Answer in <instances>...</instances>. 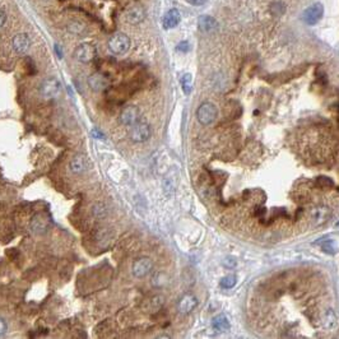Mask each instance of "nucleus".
Returning <instances> with one entry per match:
<instances>
[{
    "instance_id": "obj_1",
    "label": "nucleus",
    "mask_w": 339,
    "mask_h": 339,
    "mask_svg": "<svg viewBox=\"0 0 339 339\" xmlns=\"http://www.w3.org/2000/svg\"><path fill=\"white\" fill-rule=\"evenodd\" d=\"M129 138L134 143H144L151 138V126L143 120H138L135 124L129 126Z\"/></svg>"
},
{
    "instance_id": "obj_2",
    "label": "nucleus",
    "mask_w": 339,
    "mask_h": 339,
    "mask_svg": "<svg viewBox=\"0 0 339 339\" xmlns=\"http://www.w3.org/2000/svg\"><path fill=\"white\" fill-rule=\"evenodd\" d=\"M218 111L212 102H203L196 110V119L201 125H211L216 121Z\"/></svg>"
},
{
    "instance_id": "obj_3",
    "label": "nucleus",
    "mask_w": 339,
    "mask_h": 339,
    "mask_svg": "<svg viewBox=\"0 0 339 339\" xmlns=\"http://www.w3.org/2000/svg\"><path fill=\"white\" fill-rule=\"evenodd\" d=\"M107 46L111 53L115 55H124L130 48V38L124 33H115L110 37Z\"/></svg>"
},
{
    "instance_id": "obj_4",
    "label": "nucleus",
    "mask_w": 339,
    "mask_h": 339,
    "mask_svg": "<svg viewBox=\"0 0 339 339\" xmlns=\"http://www.w3.org/2000/svg\"><path fill=\"white\" fill-rule=\"evenodd\" d=\"M324 15V5L322 3H314L312 5L307 7L306 9L304 10L301 15V19L304 20L306 25L309 26H314L317 25L318 22H320Z\"/></svg>"
},
{
    "instance_id": "obj_5",
    "label": "nucleus",
    "mask_w": 339,
    "mask_h": 339,
    "mask_svg": "<svg viewBox=\"0 0 339 339\" xmlns=\"http://www.w3.org/2000/svg\"><path fill=\"white\" fill-rule=\"evenodd\" d=\"M61 84L59 79L54 78V77H49V78L43 79L42 83L40 84V93L43 98L50 100V98H55L56 96L60 93Z\"/></svg>"
},
{
    "instance_id": "obj_6",
    "label": "nucleus",
    "mask_w": 339,
    "mask_h": 339,
    "mask_svg": "<svg viewBox=\"0 0 339 339\" xmlns=\"http://www.w3.org/2000/svg\"><path fill=\"white\" fill-rule=\"evenodd\" d=\"M74 55H76V59L79 63L88 64L96 59V56H97V49L95 48V45H92V43L89 42L81 43V45L76 49Z\"/></svg>"
},
{
    "instance_id": "obj_7",
    "label": "nucleus",
    "mask_w": 339,
    "mask_h": 339,
    "mask_svg": "<svg viewBox=\"0 0 339 339\" xmlns=\"http://www.w3.org/2000/svg\"><path fill=\"white\" fill-rule=\"evenodd\" d=\"M49 227H50V221H49V218L45 214L36 213L31 218L30 230L33 235H37V236L45 235L49 231Z\"/></svg>"
},
{
    "instance_id": "obj_8",
    "label": "nucleus",
    "mask_w": 339,
    "mask_h": 339,
    "mask_svg": "<svg viewBox=\"0 0 339 339\" xmlns=\"http://www.w3.org/2000/svg\"><path fill=\"white\" fill-rule=\"evenodd\" d=\"M152 269H153V261L147 256L137 259L133 263V266H131V272H133V276L135 278H144L151 273Z\"/></svg>"
},
{
    "instance_id": "obj_9",
    "label": "nucleus",
    "mask_w": 339,
    "mask_h": 339,
    "mask_svg": "<svg viewBox=\"0 0 339 339\" xmlns=\"http://www.w3.org/2000/svg\"><path fill=\"white\" fill-rule=\"evenodd\" d=\"M139 115H141V114H139V108L134 105H129L123 108L119 120H120V123L123 124L124 126H128L129 128V126H131L139 120Z\"/></svg>"
},
{
    "instance_id": "obj_10",
    "label": "nucleus",
    "mask_w": 339,
    "mask_h": 339,
    "mask_svg": "<svg viewBox=\"0 0 339 339\" xmlns=\"http://www.w3.org/2000/svg\"><path fill=\"white\" fill-rule=\"evenodd\" d=\"M88 167H89V161L84 154H76L69 162V170L74 175H82L88 170Z\"/></svg>"
},
{
    "instance_id": "obj_11",
    "label": "nucleus",
    "mask_w": 339,
    "mask_h": 339,
    "mask_svg": "<svg viewBox=\"0 0 339 339\" xmlns=\"http://www.w3.org/2000/svg\"><path fill=\"white\" fill-rule=\"evenodd\" d=\"M88 85L95 92H102V91L107 89L108 85H110V81L105 74L93 73L92 76L88 77Z\"/></svg>"
},
{
    "instance_id": "obj_12",
    "label": "nucleus",
    "mask_w": 339,
    "mask_h": 339,
    "mask_svg": "<svg viewBox=\"0 0 339 339\" xmlns=\"http://www.w3.org/2000/svg\"><path fill=\"white\" fill-rule=\"evenodd\" d=\"M12 48L19 55L27 53L31 48V38L26 33H18L13 37L12 40Z\"/></svg>"
},
{
    "instance_id": "obj_13",
    "label": "nucleus",
    "mask_w": 339,
    "mask_h": 339,
    "mask_svg": "<svg viewBox=\"0 0 339 339\" xmlns=\"http://www.w3.org/2000/svg\"><path fill=\"white\" fill-rule=\"evenodd\" d=\"M196 305H198V300H196V297L194 296V295L188 293L185 295V296L181 297L180 301H178L177 309L181 314H190V312L195 309Z\"/></svg>"
},
{
    "instance_id": "obj_14",
    "label": "nucleus",
    "mask_w": 339,
    "mask_h": 339,
    "mask_svg": "<svg viewBox=\"0 0 339 339\" xmlns=\"http://www.w3.org/2000/svg\"><path fill=\"white\" fill-rule=\"evenodd\" d=\"M181 20V15L178 13L177 9H170L169 12H166V14L162 18V26H164L165 30H171V28H175L176 26H178Z\"/></svg>"
},
{
    "instance_id": "obj_15",
    "label": "nucleus",
    "mask_w": 339,
    "mask_h": 339,
    "mask_svg": "<svg viewBox=\"0 0 339 339\" xmlns=\"http://www.w3.org/2000/svg\"><path fill=\"white\" fill-rule=\"evenodd\" d=\"M198 27L201 32H213L218 28V22L211 15H200L198 18Z\"/></svg>"
},
{
    "instance_id": "obj_16",
    "label": "nucleus",
    "mask_w": 339,
    "mask_h": 339,
    "mask_svg": "<svg viewBox=\"0 0 339 339\" xmlns=\"http://www.w3.org/2000/svg\"><path fill=\"white\" fill-rule=\"evenodd\" d=\"M126 18H128V20L130 23L137 25V23L143 22L144 18H146V12H144V9L141 5H134V7H131L130 9L128 10Z\"/></svg>"
},
{
    "instance_id": "obj_17",
    "label": "nucleus",
    "mask_w": 339,
    "mask_h": 339,
    "mask_svg": "<svg viewBox=\"0 0 339 339\" xmlns=\"http://www.w3.org/2000/svg\"><path fill=\"white\" fill-rule=\"evenodd\" d=\"M212 328L216 333H226L230 330V322L224 314L217 315L212 320Z\"/></svg>"
},
{
    "instance_id": "obj_18",
    "label": "nucleus",
    "mask_w": 339,
    "mask_h": 339,
    "mask_svg": "<svg viewBox=\"0 0 339 339\" xmlns=\"http://www.w3.org/2000/svg\"><path fill=\"white\" fill-rule=\"evenodd\" d=\"M329 216L330 211L328 208H325V207H319V208H315L314 211H312V217H314V219L318 223H324V222H327Z\"/></svg>"
},
{
    "instance_id": "obj_19",
    "label": "nucleus",
    "mask_w": 339,
    "mask_h": 339,
    "mask_svg": "<svg viewBox=\"0 0 339 339\" xmlns=\"http://www.w3.org/2000/svg\"><path fill=\"white\" fill-rule=\"evenodd\" d=\"M337 324V317H335L334 311L333 310H328L327 312L323 317V325H324L327 329H332Z\"/></svg>"
},
{
    "instance_id": "obj_20",
    "label": "nucleus",
    "mask_w": 339,
    "mask_h": 339,
    "mask_svg": "<svg viewBox=\"0 0 339 339\" xmlns=\"http://www.w3.org/2000/svg\"><path fill=\"white\" fill-rule=\"evenodd\" d=\"M320 247H322L323 252L330 255L335 254L338 250V245L335 240H324L323 242H320Z\"/></svg>"
},
{
    "instance_id": "obj_21",
    "label": "nucleus",
    "mask_w": 339,
    "mask_h": 339,
    "mask_svg": "<svg viewBox=\"0 0 339 339\" xmlns=\"http://www.w3.org/2000/svg\"><path fill=\"white\" fill-rule=\"evenodd\" d=\"M180 82L184 93H185V95H190L191 89H193V77H191V74H184V76L181 77Z\"/></svg>"
},
{
    "instance_id": "obj_22",
    "label": "nucleus",
    "mask_w": 339,
    "mask_h": 339,
    "mask_svg": "<svg viewBox=\"0 0 339 339\" xmlns=\"http://www.w3.org/2000/svg\"><path fill=\"white\" fill-rule=\"evenodd\" d=\"M237 283V277L235 274H229V276L223 277L219 282V286L224 289H231L236 286Z\"/></svg>"
},
{
    "instance_id": "obj_23",
    "label": "nucleus",
    "mask_w": 339,
    "mask_h": 339,
    "mask_svg": "<svg viewBox=\"0 0 339 339\" xmlns=\"http://www.w3.org/2000/svg\"><path fill=\"white\" fill-rule=\"evenodd\" d=\"M108 213V209L106 207V204L103 203H96L92 207V214L96 218H105Z\"/></svg>"
},
{
    "instance_id": "obj_24",
    "label": "nucleus",
    "mask_w": 339,
    "mask_h": 339,
    "mask_svg": "<svg viewBox=\"0 0 339 339\" xmlns=\"http://www.w3.org/2000/svg\"><path fill=\"white\" fill-rule=\"evenodd\" d=\"M148 305H149V310H151L152 312L159 311V310L162 307V305H164V297L162 296L152 297V299L149 300Z\"/></svg>"
},
{
    "instance_id": "obj_25",
    "label": "nucleus",
    "mask_w": 339,
    "mask_h": 339,
    "mask_svg": "<svg viewBox=\"0 0 339 339\" xmlns=\"http://www.w3.org/2000/svg\"><path fill=\"white\" fill-rule=\"evenodd\" d=\"M222 264H223L224 268H227V269H234L235 266H236L237 261L235 260L234 258H226L223 261H222Z\"/></svg>"
},
{
    "instance_id": "obj_26",
    "label": "nucleus",
    "mask_w": 339,
    "mask_h": 339,
    "mask_svg": "<svg viewBox=\"0 0 339 339\" xmlns=\"http://www.w3.org/2000/svg\"><path fill=\"white\" fill-rule=\"evenodd\" d=\"M189 49H190V45H189L188 41H181L177 46H176V50L178 53H188Z\"/></svg>"
},
{
    "instance_id": "obj_27",
    "label": "nucleus",
    "mask_w": 339,
    "mask_h": 339,
    "mask_svg": "<svg viewBox=\"0 0 339 339\" xmlns=\"http://www.w3.org/2000/svg\"><path fill=\"white\" fill-rule=\"evenodd\" d=\"M8 332V323L5 322V319H3L0 317V337L5 335V333Z\"/></svg>"
},
{
    "instance_id": "obj_28",
    "label": "nucleus",
    "mask_w": 339,
    "mask_h": 339,
    "mask_svg": "<svg viewBox=\"0 0 339 339\" xmlns=\"http://www.w3.org/2000/svg\"><path fill=\"white\" fill-rule=\"evenodd\" d=\"M82 30H83V27L79 26V23L77 22H73L71 26H69V31H71L72 33H79Z\"/></svg>"
},
{
    "instance_id": "obj_29",
    "label": "nucleus",
    "mask_w": 339,
    "mask_h": 339,
    "mask_svg": "<svg viewBox=\"0 0 339 339\" xmlns=\"http://www.w3.org/2000/svg\"><path fill=\"white\" fill-rule=\"evenodd\" d=\"M318 183H319L322 186L327 185V186H329V188L330 186H333V181L329 180L328 177H319L318 178Z\"/></svg>"
},
{
    "instance_id": "obj_30",
    "label": "nucleus",
    "mask_w": 339,
    "mask_h": 339,
    "mask_svg": "<svg viewBox=\"0 0 339 339\" xmlns=\"http://www.w3.org/2000/svg\"><path fill=\"white\" fill-rule=\"evenodd\" d=\"M186 2H188L189 4L194 5V7H201V5L206 4L208 0H186Z\"/></svg>"
},
{
    "instance_id": "obj_31",
    "label": "nucleus",
    "mask_w": 339,
    "mask_h": 339,
    "mask_svg": "<svg viewBox=\"0 0 339 339\" xmlns=\"http://www.w3.org/2000/svg\"><path fill=\"white\" fill-rule=\"evenodd\" d=\"M92 135L95 137L96 139H105V135H103V134L101 133L100 130H98V129H93V130H92Z\"/></svg>"
},
{
    "instance_id": "obj_32",
    "label": "nucleus",
    "mask_w": 339,
    "mask_h": 339,
    "mask_svg": "<svg viewBox=\"0 0 339 339\" xmlns=\"http://www.w3.org/2000/svg\"><path fill=\"white\" fill-rule=\"evenodd\" d=\"M5 20H7V17H5V13L3 12L2 9H0V28H2L3 26H4Z\"/></svg>"
}]
</instances>
